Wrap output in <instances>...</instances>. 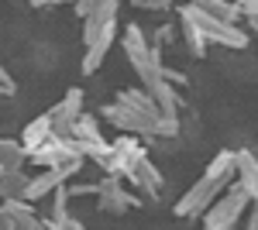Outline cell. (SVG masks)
<instances>
[{
    "label": "cell",
    "mask_w": 258,
    "mask_h": 230,
    "mask_svg": "<svg viewBox=\"0 0 258 230\" xmlns=\"http://www.w3.org/2000/svg\"><path fill=\"white\" fill-rule=\"evenodd\" d=\"M179 14H182V18H189L193 24H197V31L203 35V41H207V45L234 48V52L248 48V31H241L238 24H224V21L210 18L200 4H182V7H179Z\"/></svg>",
    "instance_id": "1"
},
{
    "label": "cell",
    "mask_w": 258,
    "mask_h": 230,
    "mask_svg": "<svg viewBox=\"0 0 258 230\" xmlns=\"http://www.w3.org/2000/svg\"><path fill=\"white\" fill-rule=\"evenodd\" d=\"M120 48H124L127 62H131V69L138 72V79L152 76V72H159L162 65H165V62H162V52L152 48L148 35L141 31L138 24H127V28H124V35H120Z\"/></svg>",
    "instance_id": "2"
},
{
    "label": "cell",
    "mask_w": 258,
    "mask_h": 230,
    "mask_svg": "<svg viewBox=\"0 0 258 230\" xmlns=\"http://www.w3.org/2000/svg\"><path fill=\"white\" fill-rule=\"evenodd\" d=\"M248 206H251V199H248L238 186H231L224 196L214 199V206H210V210L203 213V230H234Z\"/></svg>",
    "instance_id": "3"
},
{
    "label": "cell",
    "mask_w": 258,
    "mask_h": 230,
    "mask_svg": "<svg viewBox=\"0 0 258 230\" xmlns=\"http://www.w3.org/2000/svg\"><path fill=\"white\" fill-rule=\"evenodd\" d=\"M100 117H103L110 127H117L120 134L141 137V141H155V137H159V127H162V120H148V117L120 107L117 100H114V103H103V107H100Z\"/></svg>",
    "instance_id": "4"
},
{
    "label": "cell",
    "mask_w": 258,
    "mask_h": 230,
    "mask_svg": "<svg viewBox=\"0 0 258 230\" xmlns=\"http://www.w3.org/2000/svg\"><path fill=\"white\" fill-rule=\"evenodd\" d=\"M28 162L31 165H38L41 172L45 169H66V165H73V162H86L80 151V144L76 141H62V137H48L41 148L28 155Z\"/></svg>",
    "instance_id": "5"
},
{
    "label": "cell",
    "mask_w": 258,
    "mask_h": 230,
    "mask_svg": "<svg viewBox=\"0 0 258 230\" xmlns=\"http://www.w3.org/2000/svg\"><path fill=\"white\" fill-rule=\"evenodd\" d=\"M86 114L83 110V90L80 86H73L69 93L62 96V103H55L48 117H52V137H62V141H73V127H76V120Z\"/></svg>",
    "instance_id": "6"
},
{
    "label": "cell",
    "mask_w": 258,
    "mask_h": 230,
    "mask_svg": "<svg viewBox=\"0 0 258 230\" xmlns=\"http://www.w3.org/2000/svg\"><path fill=\"white\" fill-rule=\"evenodd\" d=\"M217 196H220V192L214 189V186H207L203 179H197V182H193V186L176 199L172 213H176L179 220H197V216H203V213L214 206V199H217Z\"/></svg>",
    "instance_id": "7"
},
{
    "label": "cell",
    "mask_w": 258,
    "mask_h": 230,
    "mask_svg": "<svg viewBox=\"0 0 258 230\" xmlns=\"http://www.w3.org/2000/svg\"><path fill=\"white\" fill-rule=\"evenodd\" d=\"M97 206L103 213H127L131 206H141V196H131L117 175H103L97 182Z\"/></svg>",
    "instance_id": "8"
},
{
    "label": "cell",
    "mask_w": 258,
    "mask_h": 230,
    "mask_svg": "<svg viewBox=\"0 0 258 230\" xmlns=\"http://www.w3.org/2000/svg\"><path fill=\"white\" fill-rule=\"evenodd\" d=\"M117 11H120L117 0H100L97 11L83 21V45H93L107 31H117Z\"/></svg>",
    "instance_id": "9"
},
{
    "label": "cell",
    "mask_w": 258,
    "mask_h": 230,
    "mask_svg": "<svg viewBox=\"0 0 258 230\" xmlns=\"http://www.w3.org/2000/svg\"><path fill=\"white\" fill-rule=\"evenodd\" d=\"M127 182L138 189V196H148V199H155V196L162 192V186H165L162 172L152 165L148 155H141L138 162H135V169H131V175H127Z\"/></svg>",
    "instance_id": "10"
},
{
    "label": "cell",
    "mask_w": 258,
    "mask_h": 230,
    "mask_svg": "<svg viewBox=\"0 0 258 230\" xmlns=\"http://www.w3.org/2000/svg\"><path fill=\"white\" fill-rule=\"evenodd\" d=\"M234 186H238L248 199L258 196V155L255 151H234Z\"/></svg>",
    "instance_id": "11"
},
{
    "label": "cell",
    "mask_w": 258,
    "mask_h": 230,
    "mask_svg": "<svg viewBox=\"0 0 258 230\" xmlns=\"http://www.w3.org/2000/svg\"><path fill=\"white\" fill-rule=\"evenodd\" d=\"M207 186H214L217 192H224L231 182H234V151H220L210 158V165H207V172L200 175Z\"/></svg>",
    "instance_id": "12"
},
{
    "label": "cell",
    "mask_w": 258,
    "mask_h": 230,
    "mask_svg": "<svg viewBox=\"0 0 258 230\" xmlns=\"http://www.w3.org/2000/svg\"><path fill=\"white\" fill-rule=\"evenodd\" d=\"M59 186H66V175H62L59 169H45V172H38V175L28 179V192H24V199H28V203H41V199H48Z\"/></svg>",
    "instance_id": "13"
},
{
    "label": "cell",
    "mask_w": 258,
    "mask_h": 230,
    "mask_svg": "<svg viewBox=\"0 0 258 230\" xmlns=\"http://www.w3.org/2000/svg\"><path fill=\"white\" fill-rule=\"evenodd\" d=\"M117 103H120V107H127V110H135V114H141V117H148V120H162L155 100L145 93L141 86H127V90H120Z\"/></svg>",
    "instance_id": "14"
},
{
    "label": "cell",
    "mask_w": 258,
    "mask_h": 230,
    "mask_svg": "<svg viewBox=\"0 0 258 230\" xmlns=\"http://www.w3.org/2000/svg\"><path fill=\"white\" fill-rule=\"evenodd\" d=\"M48 137H52V117L41 114V117H35L31 124H24V131H21L18 141H21V148L31 155L35 148H41V144H45Z\"/></svg>",
    "instance_id": "15"
},
{
    "label": "cell",
    "mask_w": 258,
    "mask_h": 230,
    "mask_svg": "<svg viewBox=\"0 0 258 230\" xmlns=\"http://www.w3.org/2000/svg\"><path fill=\"white\" fill-rule=\"evenodd\" d=\"M117 41V31H107L103 38H97L93 45H86V52H83V76H93L100 65H103V58L110 55V45Z\"/></svg>",
    "instance_id": "16"
},
{
    "label": "cell",
    "mask_w": 258,
    "mask_h": 230,
    "mask_svg": "<svg viewBox=\"0 0 258 230\" xmlns=\"http://www.w3.org/2000/svg\"><path fill=\"white\" fill-rule=\"evenodd\" d=\"M28 162V151L21 148L18 137H0V175L4 172H21Z\"/></svg>",
    "instance_id": "17"
},
{
    "label": "cell",
    "mask_w": 258,
    "mask_h": 230,
    "mask_svg": "<svg viewBox=\"0 0 258 230\" xmlns=\"http://www.w3.org/2000/svg\"><path fill=\"white\" fill-rule=\"evenodd\" d=\"M28 179L31 175L24 172H4L0 175V203H11V199H24V192H28Z\"/></svg>",
    "instance_id": "18"
},
{
    "label": "cell",
    "mask_w": 258,
    "mask_h": 230,
    "mask_svg": "<svg viewBox=\"0 0 258 230\" xmlns=\"http://www.w3.org/2000/svg\"><path fill=\"white\" fill-rule=\"evenodd\" d=\"M179 31H182V41H186V52H189V55H193V58L207 55V48H210V45L203 41V35L197 31V24H193L189 18H182V14H179Z\"/></svg>",
    "instance_id": "19"
},
{
    "label": "cell",
    "mask_w": 258,
    "mask_h": 230,
    "mask_svg": "<svg viewBox=\"0 0 258 230\" xmlns=\"http://www.w3.org/2000/svg\"><path fill=\"white\" fill-rule=\"evenodd\" d=\"M197 4L210 14V18L224 21V24H238V21H241L238 4H227V0H197Z\"/></svg>",
    "instance_id": "20"
},
{
    "label": "cell",
    "mask_w": 258,
    "mask_h": 230,
    "mask_svg": "<svg viewBox=\"0 0 258 230\" xmlns=\"http://www.w3.org/2000/svg\"><path fill=\"white\" fill-rule=\"evenodd\" d=\"M0 210H4L7 216H11V220H14V230H18V223H28L31 216H38V213H35V206H31L28 199H11V203H4Z\"/></svg>",
    "instance_id": "21"
},
{
    "label": "cell",
    "mask_w": 258,
    "mask_h": 230,
    "mask_svg": "<svg viewBox=\"0 0 258 230\" xmlns=\"http://www.w3.org/2000/svg\"><path fill=\"white\" fill-rule=\"evenodd\" d=\"M238 11H241V18H248V28L258 35V0H241Z\"/></svg>",
    "instance_id": "22"
},
{
    "label": "cell",
    "mask_w": 258,
    "mask_h": 230,
    "mask_svg": "<svg viewBox=\"0 0 258 230\" xmlns=\"http://www.w3.org/2000/svg\"><path fill=\"white\" fill-rule=\"evenodd\" d=\"M69 196H97V182H76V186H66Z\"/></svg>",
    "instance_id": "23"
},
{
    "label": "cell",
    "mask_w": 258,
    "mask_h": 230,
    "mask_svg": "<svg viewBox=\"0 0 258 230\" xmlns=\"http://www.w3.org/2000/svg\"><path fill=\"white\" fill-rule=\"evenodd\" d=\"M135 7L138 11H169L172 4L169 0H135Z\"/></svg>",
    "instance_id": "24"
},
{
    "label": "cell",
    "mask_w": 258,
    "mask_h": 230,
    "mask_svg": "<svg viewBox=\"0 0 258 230\" xmlns=\"http://www.w3.org/2000/svg\"><path fill=\"white\" fill-rule=\"evenodd\" d=\"M97 4H100V0H80V4H76L73 11H76V14H80V18L86 21L90 14H93V11H97Z\"/></svg>",
    "instance_id": "25"
},
{
    "label": "cell",
    "mask_w": 258,
    "mask_h": 230,
    "mask_svg": "<svg viewBox=\"0 0 258 230\" xmlns=\"http://www.w3.org/2000/svg\"><path fill=\"white\" fill-rule=\"evenodd\" d=\"M0 86H18V83H14V79H11V72H7V69H4V65H0Z\"/></svg>",
    "instance_id": "26"
},
{
    "label": "cell",
    "mask_w": 258,
    "mask_h": 230,
    "mask_svg": "<svg viewBox=\"0 0 258 230\" xmlns=\"http://www.w3.org/2000/svg\"><path fill=\"white\" fill-rule=\"evenodd\" d=\"M0 230H14V220H11L4 210H0Z\"/></svg>",
    "instance_id": "27"
},
{
    "label": "cell",
    "mask_w": 258,
    "mask_h": 230,
    "mask_svg": "<svg viewBox=\"0 0 258 230\" xmlns=\"http://www.w3.org/2000/svg\"><path fill=\"white\" fill-rule=\"evenodd\" d=\"M248 210H251V223H255V227H258V196H255V199H251V206H248Z\"/></svg>",
    "instance_id": "28"
},
{
    "label": "cell",
    "mask_w": 258,
    "mask_h": 230,
    "mask_svg": "<svg viewBox=\"0 0 258 230\" xmlns=\"http://www.w3.org/2000/svg\"><path fill=\"white\" fill-rule=\"evenodd\" d=\"M18 93V86H0V96H14Z\"/></svg>",
    "instance_id": "29"
},
{
    "label": "cell",
    "mask_w": 258,
    "mask_h": 230,
    "mask_svg": "<svg viewBox=\"0 0 258 230\" xmlns=\"http://www.w3.org/2000/svg\"><path fill=\"white\" fill-rule=\"evenodd\" d=\"M255 41H258V35H255Z\"/></svg>",
    "instance_id": "30"
}]
</instances>
